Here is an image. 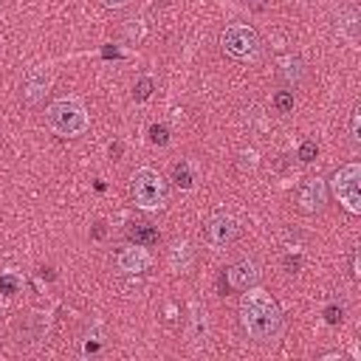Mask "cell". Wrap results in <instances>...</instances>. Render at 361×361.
<instances>
[{
	"label": "cell",
	"mask_w": 361,
	"mask_h": 361,
	"mask_svg": "<svg viewBox=\"0 0 361 361\" xmlns=\"http://www.w3.org/2000/svg\"><path fill=\"white\" fill-rule=\"evenodd\" d=\"M237 234H240V226H237V220H234L231 214H214V217L206 223V237H209V243L217 245V248L231 245V243L237 240Z\"/></svg>",
	"instance_id": "obj_6"
},
{
	"label": "cell",
	"mask_w": 361,
	"mask_h": 361,
	"mask_svg": "<svg viewBox=\"0 0 361 361\" xmlns=\"http://www.w3.org/2000/svg\"><path fill=\"white\" fill-rule=\"evenodd\" d=\"M274 104H276L279 113H290V110H293V93H290V90H279V93L274 96Z\"/></svg>",
	"instance_id": "obj_14"
},
{
	"label": "cell",
	"mask_w": 361,
	"mask_h": 361,
	"mask_svg": "<svg viewBox=\"0 0 361 361\" xmlns=\"http://www.w3.org/2000/svg\"><path fill=\"white\" fill-rule=\"evenodd\" d=\"M149 138H152L155 144H161V147H164V144L169 141V135H166V127H161V124H152V127H149Z\"/></svg>",
	"instance_id": "obj_17"
},
{
	"label": "cell",
	"mask_w": 361,
	"mask_h": 361,
	"mask_svg": "<svg viewBox=\"0 0 361 361\" xmlns=\"http://www.w3.org/2000/svg\"><path fill=\"white\" fill-rule=\"evenodd\" d=\"M17 290H20V276H17V274H3V276H0V293L11 296V293H17Z\"/></svg>",
	"instance_id": "obj_13"
},
{
	"label": "cell",
	"mask_w": 361,
	"mask_h": 361,
	"mask_svg": "<svg viewBox=\"0 0 361 361\" xmlns=\"http://www.w3.org/2000/svg\"><path fill=\"white\" fill-rule=\"evenodd\" d=\"M48 124H51L54 133L71 138V135H79V133L87 130V113H85V107L79 102L59 99V102H54L48 107Z\"/></svg>",
	"instance_id": "obj_2"
},
{
	"label": "cell",
	"mask_w": 361,
	"mask_h": 361,
	"mask_svg": "<svg viewBox=\"0 0 361 361\" xmlns=\"http://www.w3.org/2000/svg\"><path fill=\"white\" fill-rule=\"evenodd\" d=\"M133 197L141 209H161L166 203V180L152 169H138L133 175Z\"/></svg>",
	"instance_id": "obj_4"
},
{
	"label": "cell",
	"mask_w": 361,
	"mask_h": 361,
	"mask_svg": "<svg viewBox=\"0 0 361 361\" xmlns=\"http://www.w3.org/2000/svg\"><path fill=\"white\" fill-rule=\"evenodd\" d=\"M149 93H152V79H141L135 85V99L144 102V99H149Z\"/></svg>",
	"instance_id": "obj_16"
},
{
	"label": "cell",
	"mask_w": 361,
	"mask_h": 361,
	"mask_svg": "<svg viewBox=\"0 0 361 361\" xmlns=\"http://www.w3.org/2000/svg\"><path fill=\"white\" fill-rule=\"evenodd\" d=\"M350 130H353V141H358V110L353 113V127Z\"/></svg>",
	"instance_id": "obj_19"
},
{
	"label": "cell",
	"mask_w": 361,
	"mask_h": 361,
	"mask_svg": "<svg viewBox=\"0 0 361 361\" xmlns=\"http://www.w3.org/2000/svg\"><path fill=\"white\" fill-rule=\"evenodd\" d=\"M220 42H223V51L234 59H251L259 51V37L251 25H228Z\"/></svg>",
	"instance_id": "obj_5"
},
{
	"label": "cell",
	"mask_w": 361,
	"mask_h": 361,
	"mask_svg": "<svg viewBox=\"0 0 361 361\" xmlns=\"http://www.w3.org/2000/svg\"><path fill=\"white\" fill-rule=\"evenodd\" d=\"M45 87H48V76H45V73H34V76L28 79V85H25V96H28V102H37L42 93H48Z\"/></svg>",
	"instance_id": "obj_11"
},
{
	"label": "cell",
	"mask_w": 361,
	"mask_h": 361,
	"mask_svg": "<svg viewBox=\"0 0 361 361\" xmlns=\"http://www.w3.org/2000/svg\"><path fill=\"white\" fill-rule=\"evenodd\" d=\"M130 240H133L135 245L149 248V245L158 243V231H155L149 223H133V226H130Z\"/></svg>",
	"instance_id": "obj_10"
},
{
	"label": "cell",
	"mask_w": 361,
	"mask_h": 361,
	"mask_svg": "<svg viewBox=\"0 0 361 361\" xmlns=\"http://www.w3.org/2000/svg\"><path fill=\"white\" fill-rule=\"evenodd\" d=\"M172 180H175L180 189H189V186H192V172H189V164H175V166H172Z\"/></svg>",
	"instance_id": "obj_12"
},
{
	"label": "cell",
	"mask_w": 361,
	"mask_h": 361,
	"mask_svg": "<svg viewBox=\"0 0 361 361\" xmlns=\"http://www.w3.org/2000/svg\"><path fill=\"white\" fill-rule=\"evenodd\" d=\"M240 322L254 341H274L282 330V310L265 290H248L240 302Z\"/></svg>",
	"instance_id": "obj_1"
},
{
	"label": "cell",
	"mask_w": 361,
	"mask_h": 361,
	"mask_svg": "<svg viewBox=\"0 0 361 361\" xmlns=\"http://www.w3.org/2000/svg\"><path fill=\"white\" fill-rule=\"evenodd\" d=\"M127 0H104V6H110V8H118V6H124Z\"/></svg>",
	"instance_id": "obj_20"
},
{
	"label": "cell",
	"mask_w": 361,
	"mask_h": 361,
	"mask_svg": "<svg viewBox=\"0 0 361 361\" xmlns=\"http://www.w3.org/2000/svg\"><path fill=\"white\" fill-rule=\"evenodd\" d=\"M324 200H327V192H324V180H319V178L305 180L302 189H299V195H296V203H299V209H302L305 214L322 212Z\"/></svg>",
	"instance_id": "obj_7"
},
{
	"label": "cell",
	"mask_w": 361,
	"mask_h": 361,
	"mask_svg": "<svg viewBox=\"0 0 361 361\" xmlns=\"http://www.w3.org/2000/svg\"><path fill=\"white\" fill-rule=\"evenodd\" d=\"M257 279H259V268H257L254 259H240L228 268V285L234 290H248Z\"/></svg>",
	"instance_id": "obj_8"
},
{
	"label": "cell",
	"mask_w": 361,
	"mask_h": 361,
	"mask_svg": "<svg viewBox=\"0 0 361 361\" xmlns=\"http://www.w3.org/2000/svg\"><path fill=\"white\" fill-rule=\"evenodd\" d=\"M116 262H118V268L124 274H141V271L149 268V254L144 251V245H130V248L118 251Z\"/></svg>",
	"instance_id": "obj_9"
},
{
	"label": "cell",
	"mask_w": 361,
	"mask_h": 361,
	"mask_svg": "<svg viewBox=\"0 0 361 361\" xmlns=\"http://www.w3.org/2000/svg\"><path fill=\"white\" fill-rule=\"evenodd\" d=\"M327 322H330V324L341 322V307H336V305H333V307H327Z\"/></svg>",
	"instance_id": "obj_18"
},
{
	"label": "cell",
	"mask_w": 361,
	"mask_h": 361,
	"mask_svg": "<svg viewBox=\"0 0 361 361\" xmlns=\"http://www.w3.org/2000/svg\"><path fill=\"white\" fill-rule=\"evenodd\" d=\"M316 152H319V147H316V141H305L302 147H299V158L307 164V161H313L316 158Z\"/></svg>",
	"instance_id": "obj_15"
},
{
	"label": "cell",
	"mask_w": 361,
	"mask_h": 361,
	"mask_svg": "<svg viewBox=\"0 0 361 361\" xmlns=\"http://www.w3.org/2000/svg\"><path fill=\"white\" fill-rule=\"evenodd\" d=\"M330 183H333V195L338 197V203H341L347 212L358 214V212H361V166H358V164L341 166V169L333 175Z\"/></svg>",
	"instance_id": "obj_3"
}]
</instances>
